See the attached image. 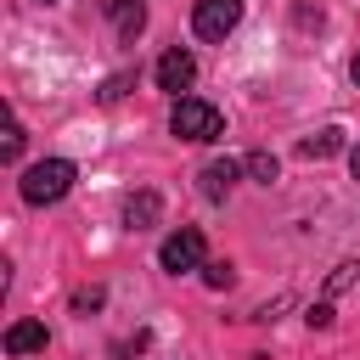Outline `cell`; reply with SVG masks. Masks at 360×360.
Instances as JSON below:
<instances>
[{"instance_id": "cell-20", "label": "cell", "mask_w": 360, "mask_h": 360, "mask_svg": "<svg viewBox=\"0 0 360 360\" xmlns=\"http://www.w3.org/2000/svg\"><path fill=\"white\" fill-rule=\"evenodd\" d=\"M34 6H56V0H34Z\"/></svg>"}, {"instance_id": "cell-16", "label": "cell", "mask_w": 360, "mask_h": 360, "mask_svg": "<svg viewBox=\"0 0 360 360\" xmlns=\"http://www.w3.org/2000/svg\"><path fill=\"white\" fill-rule=\"evenodd\" d=\"M129 79H135V73H112V79H107V84H101L96 96H101V101H118V96L129 90Z\"/></svg>"}, {"instance_id": "cell-1", "label": "cell", "mask_w": 360, "mask_h": 360, "mask_svg": "<svg viewBox=\"0 0 360 360\" xmlns=\"http://www.w3.org/2000/svg\"><path fill=\"white\" fill-rule=\"evenodd\" d=\"M73 180H79V163H73V158H39V163L22 169L17 197H22L28 208H51V202H62V197L73 191Z\"/></svg>"}, {"instance_id": "cell-8", "label": "cell", "mask_w": 360, "mask_h": 360, "mask_svg": "<svg viewBox=\"0 0 360 360\" xmlns=\"http://www.w3.org/2000/svg\"><path fill=\"white\" fill-rule=\"evenodd\" d=\"M107 22L124 45H135L146 34V0H107Z\"/></svg>"}, {"instance_id": "cell-13", "label": "cell", "mask_w": 360, "mask_h": 360, "mask_svg": "<svg viewBox=\"0 0 360 360\" xmlns=\"http://www.w3.org/2000/svg\"><path fill=\"white\" fill-rule=\"evenodd\" d=\"M354 281H360V264H354V259H343V264L326 276V298H332V292H343V287H354Z\"/></svg>"}, {"instance_id": "cell-15", "label": "cell", "mask_w": 360, "mask_h": 360, "mask_svg": "<svg viewBox=\"0 0 360 360\" xmlns=\"http://www.w3.org/2000/svg\"><path fill=\"white\" fill-rule=\"evenodd\" d=\"M101 298H107L101 287H79V292H73V315H90V309H101Z\"/></svg>"}, {"instance_id": "cell-9", "label": "cell", "mask_w": 360, "mask_h": 360, "mask_svg": "<svg viewBox=\"0 0 360 360\" xmlns=\"http://www.w3.org/2000/svg\"><path fill=\"white\" fill-rule=\"evenodd\" d=\"M158 219H163V197H158V191L141 186V191L124 197V231H152Z\"/></svg>"}, {"instance_id": "cell-11", "label": "cell", "mask_w": 360, "mask_h": 360, "mask_svg": "<svg viewBox=\"0 0 360 360\" xmlns=\"http://www.w3.org/2000/svg\"><path fill=\"white\" fill-rule=\"evenodd\" d=\"M242 174H248L253 186H276V174H281V158H276V152H248V158H242Z\"/></svg>"}, {"instance_id": "cell-19", "label": "cell", "mask_w": 360, "mask_h": 360, "mask_svg": "<svg viewBox=\"0 0 360 360\" xmlns=\"http://www.w3.org/2000/svg\"><path fill=\"white\" fill-rule=\"evenodd\" d=\"M349 174H354V180H360V146H354V152H349Z\"/></svg>"}, {"instance_id": "cell-12", "label": "cell", "mask_w": 360, "mask_h": 360, "mask_svg": "<svg viewBox=\"0 0 360 360\" xmlns=\"http://www.w3.org/2000/svg\"><path fill=\"white\" fill-rule=\"evenodd\" d=\"M22 141H28V135H22V118H17V112H11V124H6V146H0V158H6V163H11V169H17V163H22Z\"/></svg>"}, {"instance_id": "cell-7", "label": "cell", "mask_w": 360, "mask_h": 360, "mask_svg": "<svg viewBox=\"0 0 360 360\" xmlns=\"http://www.w3.org/2000/svg\"><path fill=\"white\" fill-rule=\"evenodd\" d=\"M45 343H51L45 321H11V326H6V338H0V349H6L11 360H22V354H39Z\"/></svg>"}, {"instance_id": "cell-18", "label": "cell", "mask_w": 360, "mask_h": 360, "mask_svg": "<svg viewBox=\"0 0 360 360\" xmlns=\"http://www.w3.org/2000/svg\"><path fill=\"white\" fill-rule=\"evenodd\" d=\"M349 79H354V90H360V51H354V62H349Z\"/></svg>"}, {"instance_id": "cell-4", "label": "cell", "mask_w": 360, "mask_h": 360, "mask_svg": "<svg viewBox=\"0 0 360 360\" xmlns=\"http://www.w3.org/2000/svg\"><path fill=\"white\" fill-rule=\"evenodd\" d=\"M152 79H158V90L169 96V101H180L191 84H197V56L186 51V45H169L163 56H158V68H152Z\"/></svg>"}, {"instance_id": "cell-3", "label": "cell", "mask_w": 360, "mask_h": 360, "mask_svg": "<svg viewBox=\"0 0 360 360\" xmlns=\"http://www.w3.org/2000/svg\"><path fill=\"white\" fill-rule=\"evenodd\" d=\"M202 264H208V242H202L197 225H180V231L163 236V248H158V270H169V276H191V270H202Z\"/></svg>"}, {"instance_id": "cell-10", "label": "cell", "mask_w": 360, "mask_h": 360, "mask_svg": "<svg viewBox=\"0 0 360 360\" xmlns=\"http://www.w3.org/2000/svg\"><path fill=\"white\" fill-rule=\"evenodd\" d=\"M332 152H343V129L338 124H326V129H315V135L298 141V158H332Z\"/></svg>"}, {"instance_id": "cell-2", "label": "cell", "mask_w": 360, "mask_h": 360, "mask_svg": "<svg viewBox=\"0 0 360 360\" xmlns=\"http://www.w3.org/2000/svg\"><path fill=\"white\" fill-rule=\"evenodd\" d=\"M169 135H174V141H197V146H208V141L225 135V118H219L214 101H202V96H180V101L169 107Z\"/></svg>"}, {"instance_id": "cell-6", "label": "cell", "mask_w": 360, "mask_h": 360, "mask_svg": "<svg viewBox=\"0 0 360 360\" xmlns=\"http://www.w3.org/2000/svg\"><path fill=\"white\" fill-rule=\"evenodd\" d=\"M236 180H242V158H214V163H202V174H197V191H202L208 202H225Z\"/></svg>"}, {"instance_id": "cell-14", "label": "cell", "mask_w": 360, "mask_h": 360, "mask_svg": "<svg viewBox=\"0 0 360 360\" xmlns=\"http://www.w3.org/2000/svg\"><path fill=\"white\" fill-rule=\"evenodd\" d=\"M231 281H236V270H231V264H219V259H214V264H202V287H214V292H219V287H231Z\"/></svg>"}, {"instance_id": "cell-5", "label": "cell", "mask_w": 360, "mask_h": 360, "mask_svg": "<svg viewBox=\"0 0 360 360\" xmlns=\"http://www.w3.org/2000/svg\"><path fill=\"white\" fill-rule=\"evenodd\" d=\"M236 22H242V0H197L191 6V28H197V39H231L236 34Z\"/></svg>"}, {"instance_id": "cell-17", "label": "cell", "mask_w": 360, "mask_h": 360, "mask_svg": "<svg viewBox=\"0 0 360 360\" xmlns=\"http://www.w3.org/2000/svg\"><path fill=\"white\" fill-rule=\"evenodd\" d=\"M304 321H309L315 332H326V326H332V298H321V304H309V315H304Z\"/></svg>"}]
</instances>
